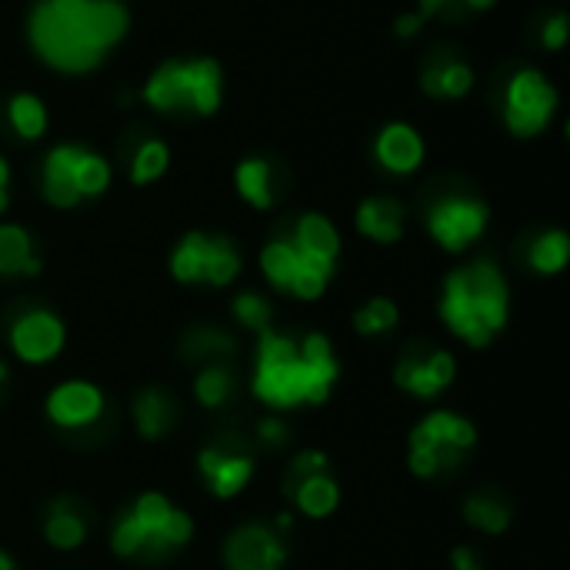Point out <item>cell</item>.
I'll return each instance as SVG.
<instances>
[{
    "label": "cell",
    "mask_w": 570,
    "mask_h": 570,
    "mask_svg": "<svg viewBox=\"0 0 570 570\" xmlns=\"http://www.w3.org/2000/svg\"><path fill=\"white\" fill-rule=\"evenodd\" d=\"M424 137L414 124H404V120H394V124H384L374 137V157L384 170L397 174V177H407L414 174L421 164H424Z\"/></svg>",
    "instance_id": "cell-12"
},
{
    "label": "cell",
    "mask_w": 570,
    "mask_h": 570,
    "mask_svg": "<svg viewBox=\"0 0 570 570\" xmlns=\"http://www.w3.org/2000/svg\"><path fill=\"white\" fill-rule=\"evenodd\" d=\"M271 174H274V167H271V160H264V157H247V160H240L237 170H234L237 194H240L250 207H257V210H271V207H274V184H271Z\"/></svg>",
    "instance_id": "cell-21"
},
{
    "label": "cell",
    "mask_w": 570,
    "mask_h": 570,
    "mask_svg": "<svg viewBox=\"0 0 570 570\" xmlns=\"http://www.w3.org/2000/svg\"><path fill=\"white\" fill-rule=\"evenodd\" d=\"M474 444L478 431L471 421L451 411H434L411 431V471L417 478H438L444 468H458Z\"/></svg>",
    "instance_id": "cell-6"
},
{
    "label": "cell",
    "mask_w": 570,
    "mask_h": 570,
    "mask_svg": "<svg viewBox=\"0 0 570 570\" xmlns=\"http://www.w3.org/2000/svg\"><path fill=\"white\" fill-rule=\"evenodd\" d=\"M261 271L264 277L277 287V291H291L297 271H301V254L297 247L291 244V237H281V240H271L264 250H261Z\"/></svg>",
    "instance_id": "cell-24"
},
{
    "label": "cell",
    "mask_w": 570,
    "mask_h": 570,
    "mask_svg": "<svg viewBox=\"0 0 570 570\" xmlns=\"http://www.w3.org/2000/svg\"><path fill=\"white\" fill-rule=\"evenodd\" d=\"M10 184V164H7V157L0 154V187H7Z\"/></svg>",
    "instance_id": "cell-40"
},
{
    "label": "cell",
    "mask_w": 570,
    "mask_h": 570,
    "mask_svg": "<svg viewBox=\"0 0 570 570\" xmlns=\"http://www.w3.org/2000/svg\"><path fill=\"white\" fill-rule=\"evenodd\" d=\"M224 561L227 570H281V564L287 561V548L271 528L247 524L230 534L224 548Z\"/></svg>",
    "instance_id": "cell-11"
},
{
    "label": "cell",
    "mask_w": 570,
    "mask_h": 570,
    "mask_svg": "<svg viewBox=\"0 0 570 570\" xmlns=\"http://www.w3.org/2000/svg\"><path fill=\"white\" fill-rule=\"evenodd\" d=\"M43 538H47V544L57 548V551H73V548L83 544L87 524L80 521V514H77L67 501H57L53 511H50L47 521H43Z\"/></svg>",
    "instance_id": "cell-26"
},
{
    "label": "cell",
    "mask_w": 570,
    "mask_h": 570,
    "mask_svg": "<svg viewBox=\"0 0 570 570\" xmlns=\"http://www.w3.org/2000/svg\"><path fill=\"white\" fill-rule=\"evenodd\" d=\"M357 230L374 244H397L404 237V204L397 197H367L357 207Z\"/></svg>",
    "instance_id": "cell-18"
},
{
    "label": "cell",
    "mask_w": 570,
    "mask_h": 570,
    "mask_svg": "<svg viewBox=\"0 0 570 570\" xmlns=\"http://www.w3.org/2000/svg\"><path fill=\"white\" fill-rule=\"evenodd\" d=\"M7 207H10V190H7V187H0V217L7 214Z\"/></svg>",
    "instance_id": "cell-41"
},
{
    "label": "cell",
    "mask_w": 570,
    "mask_h": 570,
    "mask_svg": "<svg viewBox=\"0 0 570 570\" xmlns=\"http://www.w3.org/2000/svg\"><path fill=\"white\" fill-rule=\"evenodd\" d=\"M474 87V67L461 57H441L434 63L424 67L421 73V90L428 97H441V100H461L468 97Z\"/></svg>",
    "instance_id": "cell-19"
},
{
    "label": "cell",
    "mask_w": 570,
    "mask_h": 570,
    "mask_svg": "<svg viewBox=\"0 0 570 570\" xmlns=\"http://www.w3.org/2000/svg\"><path fill=\"white\" fill-rule=\"evenodd\" d=\"M200 474L207 478L210 491L217 498H237L244 484L254 474V464L247 454H237L230 448H207L200 454Z\"/></svg>",
    "instance_id": "cell-15"
},
{
    "label": "cell",
    "mask_w": 570,
    "mask_h": 570,
    "mask_svg": "<svg viewBox=\"0 0 570 570\" xmlns=\"http://www.w3.org/2000/svg\"><path fill=\"white\" fill-rule=\"evenodd\" d=\"M424 23H428V20H424L421 13H401L397 23H394V33L407 40V37H417V33L424 30Z\"/></svg>",
    "instance_id": "cell-37"
},
{
    "label": "cell",
    "mask_w": 570,
    "mask_h": 570,
    "mask_svg": "<svg viewBox=\"0 0 570 570\" xmlns=\"http://www.w3.org/2000/svg\"><path fill=\"white\" fill-rule=\"evenodd\" d=\"M291 494H294L297 508H301L307 518H327V514L337 508V501H341V488H337L334 478H327V471H324V474L297 478V481L291 484Z\"/></svg>",
    "instance_id": "cell-22"
},
{
    "label": "cell",
    "mask_w": 570,
    "mask_h": 570,
    "mask_svg": "<svg viewBox=\"0 0 570 570\" xmlns=\"http://www.w3.org/2000/svg\"><path fill=\"white\" fill-rule=\"evenodd\" d=\"M451 561H454V570H484L481 568V561H478V554H474L471 548H458Z\"/></svg>",
    "instance_id": "cell-38"
},
{
    "label": "cell",
    "mask_w": 570,
    "mask_h": 570,
    "mask_svg": "<svg viewBox=\"0 0 570 570\" xmlns=\"http://www.w3.org/2000/svg\"><path fill=\"white\" fill-rule=\"evenodd\" d=\"M190 347L197 351V357H204V354H210V351H217V354L234 351V341L224 337L220 331H197V334H190Z\"/></svg>",
    "instance_id": "cell-35"
},
{
    "label": "cell",
    "mask_w": 570,
    "mask_h": 570,
    "mask_svg": "<svg viewBox=\"0 0 570 570\" xmlns=\"http://www.w3.org/2000/svg\"><path fill=\"white\" fill-rule=\"evenodd\" d=\"M498 0H421V17L424 20H431V17H438V13H448L451 7H464V10H488V7H494Z\"/></svg>",
    "instance_id": "cell-33"
},
{
    "label": "cell",
    "mask_w": 570,
    "mask_h": 570,
    "mask_svg": "<svg viewBox=\"0 0 570 570\" xmlns=\"http://www.w3.org/2000/svg\"><path fill=\"white\" fill-rule=\"evenodd\" d=\"M0 570H13V561H10V558H7L3 551H0Z\"/></svg>",
    "instance_id": "cell-42"
},
{
    "label": "cell",
    "mask_w": 570,
    "mask_h": 570,
    "mask_svg": "<svg viewBox=\"0 0 570 570\" xmlns=\"http://www.w3.org/2000/svg\"><path fill=\"white\" fill-rule=\"evenodd\" d=\"M261 438H264L267 444H281V441H284V424L264 421V424H261Z\"/></svg>",
    "instance_id": "cell-39"
},
{
    "label": "cell",
    "mask_w": 570,
    "mask_h": 570,
    "mask_svg": "<svg viewBox=\"0 0 570 570\" xmlns=\"http://www.w3.org/2000/svg\"><path fill=\"white\" fill-rule=\"evenodd\" d=\"M100 414H104V394L87 381H67L57 391H50V397H47V417L67 431L87 428Z\"/></svg>",
    "instance_id": "cell-13"
},
{
    "label": "cell",
    "mask_w": 570,
    "mask_h": 570,
    "mask_svg": "<svg viewBox=\"0 0 570 570\" xmlns=\"http://www.w3.org/2000/svg\"><path fill=\"white\" fill-rule=\"evenodd\" d=\"M570 240L564 230H544L534 237L531 250H528V264L538 274H561L568 267Z\"/></svg>",
    "instance_id": "cell-28"
},
{
    "label": "cell",
    "mask_w": 570,
    "mask_h": 570,
    "mask_svg": "<svg viewBox=\"0 0 570 570\" xmlns=\"http://www.w3.org/2000/svg\"><path fill=\"white\" fill-rule=\"evenodd\" d=\"M170 274L180 284L227 287L240 274V254L227 237H207V234L194 230L170 254Z\"/></svg>",
    "instance_id": "cell-8"
},
{
    "label": "cell",
    "mask_w": 570,
    "mask_h": 570,
    "mask_svg": "<svg viewBox=\"0 0 570 570\" xmlns=\"http://www.w3.org/2000/svg\"><path fill=\"white\" fill-rule=\"evenodd\" d=\"M458 374V364L448 351H434L424 361L417 357H404L394 371V381L401 391L414 394V397H438Z\"/></svg>",
    "instance_id": "cell-14"
},
{
    "label": "cell",
    "mask_w": 570,
    "mask_h": 570,
    "mask_svg": "<svg viewBox=\"0 0 570 570\" xmlns=\"http://www.w3.org/2000/svg\"><path fill=\"white\" fill-rule=\"evenodd\" d=\"M558 87L534 67H521L508 77L504 97H501V117L504 127L514 137H538L548 130V124L558 114Z\"/></svg>",
    "instance_id": "cell-7"
},
{
    "label": "cell",
    "mask_w": 570,
    "mask_h": 570,
    "mask_svg": "<svg viewBox=\"0 0 570 570\" xmlns=\"http://www.w3.org/2000/svg\"><path fill=\"white\" fill-rule=\"evenodd\" d=\"M291 244L297 247L301 257H307L314 264H324V267H334L337 264V254H341V234H337V227L324 214H304V217H297L294 234H291Z\"/></svg>",
    "instance_id": "cell-17"
},
{
    "label": "cell",
    "mask_w": 570,
    "mask_h": 570,
    "mask_svg": "<svg viewBox=\"0 0 570 570\" xmlns=\"http://www.w3.org/2000/svg\"><path fill=\"white\" fill-rule=\"evenodd\" d=\"M0 274L37 277L40 261L33 257L30 234L20 224H0Z\"/></svg>",
    "instance_id": "cell-20"
},
{
    "label": "cell",
    "mask_w": 570,
    "mask_h": 570,
    "mask_svg": "<svg viewBox=\"0 0 570 570\" xmlns=\"http://www.w3.org/2000/svg\"><path fill=\"white\" fill-rule=\"evenodd\" d=\"M63 324L50 311H27L10 327V347L27 364H47L63 347Z\"/></svg>",
    "instance_id": "cell-10"
},
{
    "label": "cell",
    "mask_w": 570,
    "mask_h": 570,
    "mask_svg": "<svg viewBox=\"0 0 570 570\" xmlns=\"http://www.w3.org/2000/svg\"><path fill=\"white\" fill-rule=\"evenodd\" d=\"M491 220V210L488 204L474 200V197H464V194H451V197H441L438 204H431L428 210V234L451 254H461L464 247H471L484 227Z\"/></svg>",
    "instance_id": "cell-9"
},
{
    "label": "cell",
    "mask_w": 570,
    "mask_h": 570,
    "mask_svg": "<svg viewBox=\"0 0 570 570\" xmlns=\"http://www.w3.org/2000/svg\"><path fill=\"white\" fill-rule=\"evenodd\" d=\"M570 37V17L568 13H554L548 23H544V30H541V40H544V47L548 50H564V43H568Z\"/></svg>",
    "instance_id": "cell-34"
},
{
    "label": "cell",
    "mask_w": 570,
    "mask_h": 570,
    "mask_svg": "<svg viewBox=\"0 0 570 570\" xmlns=\"http://www.w3.org/2000/svg\"><path fill=\"white\" fill-rule=\"evenodd\" d=\"M441 317L471 347L491 344L508 324V281L498 264L474 261L468 267H458L444 281Z\"/></svg>",
    "instance_id": "cell-3"
},
{
    "label": "cell",
    "mask_w": 570,
    "mask_h": 570,
    "mask_svg": "<svg viewBox=\"0 0 570 570\" xmlns=\"http://www.w3.org/2000/svg\"><path fill=\"white\" fill-rule=\"evenodd\" d=\"M140 100L157 114L210 117L224 100V67L214 57L164 60L144 83Z\"/></svg>",
    "instance_id": "cell-4"
},
{
    "label": "cell",
    "mask_w": 570,
    "mask_h": 570,
    "mask_svg": "<svg viewBox=\"0 0 570 570\" xmlns=\"http://www.w3.org/2000/svg\"><path fill=\"white\" fill-rule=\"evenodd\" d=\"M257 371L254 394L271 407L324 404L337 381V357L324 334H307L304 341L284 337L277 331L257 334Z\"/></svg>",
    "instance_id": "cell-2"
},
{
    "label": "cell",
    "mask_w": 570,
    "mask_h": 570,
    "mask_svg": "<svg viewBox=\"0 0 570 570\" xmlns=\"http://www.w3.org/2000/svg\"><path fill=\"white\" fill-rule=\"evenodd\" d=\"M134 424H137V434L147 438V441L164 438L167 428L174 424V407H170V401H167L160 391H144V394H137V401H134Z\"/></svg>",
    "instance_id": "cell-25"
},
{
    "label": "cell",
    "mask_w": 570,
    "mask_h": 570,
    "mask_svg": "<svg viewBox=\"0 0 570 570\" xmlns=\"http://www.w3.org/2000/svg\"><path fill=\"white\" fill-rule=\"evenodd\" d=\"M271 304L261 297V294H254V291H247V294H240L237 301H234V317L244 324V327H250V331H267L271 327Z\"/></svg>",
    "instance_id": "cell-32"
},
{
    "label": "cell",
    "mask_w": 570,
    "mask_h": 570,
    "mask_svg": "<svg viewBox=\"0 0 570 570\" xmlns=\"http://www.w3.org/2000/svg\"><path fill=\"white\" fill-rule=\"evenodd\" d=\"M190 534V518L180 508H174L164 494L147 491L130 504V511L120 514L110 544L120 558H157L164 551L184 548Z\"/></svg>",
    "instance_id": "cell-5"
},
{
    "label": "cell",
    "mask_w": 570,
    "mask_h": 570,
    "mask_svg": "<svg viewBox=\"0 0 570 570\" xmlns=\"http://www.w3.org/2000/svg\"><path fill=\"white\" fill-rule=\"evenodd\" d=\"M354 327L357 334L364 337H377V334H387L397 327V304L387 301V297H374L371 304H364L357 314H354Z\"/></svg>",
    "instance_id": "cell-29"
},
{
    "label": "cell",
    "mask_w": 570,
    "mask_h": 570,
    "mask_svg": "<svg viewBox=\"0 0 570 570\" xmlns=\"http://www.w3.org/2000/svg\"><path fill=\"white\" fill-rule=\"evenodd\" d=\"M167 167H170V147L157 137L140 140L130 157V184H137V187L154 184L167 174Z\"/></svg>",
    "instance_id": "cell-27"
},
{
    "label": "cell",
    "mask_w": 570,
    "mask_h": 570,
    "mask_svg": "<svg viewBox=\"0 0 570 570\" xmlns=\"http://www.w3.org/2000/svg\"><path fill=\"white\" fill-rule=\"evenodd\" d=\"M464 518H468V524H474L478 531H488V534H501L511 524L508 508L494 498H471L464 504Z\"/></svg>",
    "instance_id": "cell-30"
},
{
    "label": "cell",
    "mask_w": 570,
    "mask_h": 570,
    "mask_svg": "<svg viewBox=\"0 0 570 570\" xmlns=\"http://www.w3.org/2000/svg\"><path fill=\"white\" fill-rule=\"evenodd\" d=\"M324 471H327V458H324L321 451H307V454H301V458L294 461V468H291L294 481H297V478H307V474H324Z\"/></svg>",
    "instance_id": "cell-36"
},
{
    "label": "cell",
    "mask_w": 570,
    "mask_h": 570,
    "mask_svg": "<svg viewBox=\"0 0 570 570\" xmlns=\"http://www.w3.org/2000/svg\"><path fill=\"white\" fill-rule=\"evenodd\" d=\"M3 381H7V367L0 364V384H3Z\"/></svg>",
    "instance_id": "cell-43"
},
{
    "label": "cell",
    "mask_w": 570,
    "mask_h": 570,
    "mask_svg": "<svg viewBox=\"0 0 570 570\" xmlns=\"http://www.w3.org/2000/svg\"><path fill=\"white\" fill-rule=\"evenodd\" d=\"M7 120H10V127L17 130L20 140H40L47 134V124H50L43 100L37 94H27V90H20V94L10 97Z\"/></svg>",
    "instance_id": "cell-23"
},
{
    "label": "cell",
    "mask_w": 570,
    "mask_h": 570,
    "mask_svg": "<svg viewBox=\"0 0 570 570\" xmlns=\"http://www.w3.org/2000/svg\"><path fill=\"white\" fill-rule=\"evenodd\" d=\"M194 391H197V401H200L204 407H220V404L230 397L234 381H230V374H227L224 367H207V371H200Z\"/></svg>",
    "instance_id": "cell-31"
},
{
    "label": "cell",
    "mask_w": 570,
    "mask_h": 570,
    "mask_svg": "<svg viewBox=\"0 0 570 570\" xmlns=\"http://www.w3.org/2000/svg\"><path fill=\"white\" fill-rule=\"evenodd\" d=\"M124 0H33L27 40L33 53L60 73H87L127 37Z\"/></svg>",
    "instance_id": "cell-1"
},
{
    "label": "cell",
    "mask_w": 570,
    "mask_h": 570,
    "mask_svg": "<svg viewBox=\"0 0 570 570\" xmlns=\"http://www.w3.org/2000/svg\"><path fill=\"white\" fill-rule=\"evenodd\" d=\"M73 154L77 144H57L40 164V190L50 207L70 210L80 204V194L73 187Z\"/></svg>",
    "instance_id": "cell-16"
}]
</instances>
